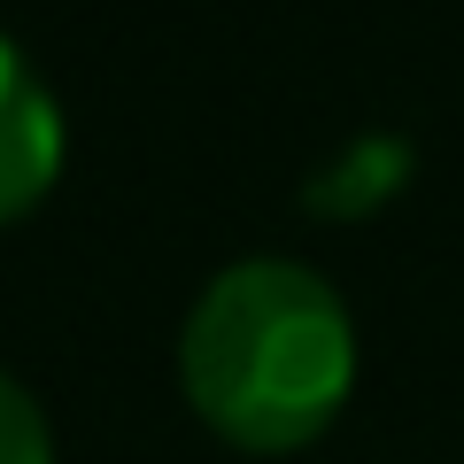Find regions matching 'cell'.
Instances as JSON below:
<instances>
[{"label":"cell","mask_w":464,"mask_h":464,"mask_svg":"<svg viewBox=\"0 0 464 464\" xmlns=\"http://www.w3.org/2000/svg\"><path fill=\"white\" fill-rule=\"evenodd\" d=\"M179 380L232 449H302L341 418L356 387L348 302L295 256H240L186 310Z\"/></svg>","instance_id":"6da1fadb"},{"label":"cell","mask_w":464,"mask_h":464,"mask_svg":"<svg viewBox=\"0 0 464 464\" xmlns=\"http://www.w3.org/2000/svg\"><path fill=\"white\" fill-rule=\"evenodd\" d=\"M402 179H411V140L356 132L348 148H333L325 163L302 179V201H310L317 217H333V225H356V217H380L387 201L402 194Z\"/></svg>","instance_id":"3957f363"},{"label":"cell","mask_w":464,"mask_h":464,"mask_svg":"<svg viewBox=\"0 0 464 464\" xmlns=\"http://www.w3.org/2000/svg\"><path fill=\"white\" fill-rule=\"evenodd\" d=\"M0 464H54V426L16 372H0Z\"/></svg>","instance_id":"277c9868"},{"label":"cell","mask_w":464,"mask_h":464,"mask_svg":"<svg viewBox=\"0 0 464 464\" xmlns=\"http://www.w3.org/2000/svg\"><path fill=\"white\" fill-rule=\"evenodd\" d=\"M54 179H63V101L0 32V225H16Z\"/></svg>","instance_id":"7a4b0ae2"}]
</instances>
